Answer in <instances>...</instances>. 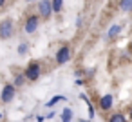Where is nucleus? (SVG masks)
Segmentation results:
<instances>
[{
  "label": "nucleus",
  "instance_id": "nucleus-1",
  "mask_svg": "<svg viewBox=\"0 0 132 122\" xmlns=\"http://www.w3.org/2000/svg\"><path fill=\"white\" fill-rule=\"evenodd\" d=\"M13 35H15V22H13V20L6 18V20L0 22V38H2V40H7V38H11Z\"/></svg>",
  "mask_w": 132,
  "mask_h": 122
},
{
  "label": "nucleus",
  "instance_id": "nucleus-2",
  "mask_svg": "<svg viewBox=\"0 0 132 122\" xmlns=\"http://www.w3.org/2000/svg\"><path fill=\"white\" fill-rule=\"evenodd\" d=\"M26 78L27 80H38L40 78V75H42V66L38 64V62H31L27 67H26Z\"/></svg>",
  "mask_w": 132,
  "mask_h": 122
},
{
  "label": "nucleus",
  "instance_id": "nucleus-3",
  "mask_svg": "<svg viewBox=\"0 0 132 122\" xmlns=\"http://www.w3.org/2000/svg\"><path fill=\"white\" fill-rule=\"evenodd\" d=\"M15 95H16V87L13 84H6L4 89H2V95H0V100L4 104H9V102H13Z\"/></svg>",
  "mask_w": 132,
  "mask_h": 122
},
{
  "label": "nucleus",
  "instance_id": "nucleus-4",
  "mask_svg": "<svg viewBox=\"0 0 132 122\" xmlns=\"http://www.w3.org/2000/svg\"><path fill=\"white\" fill-rule=\"evenodd\" d=\"M38 24H40V17L38 15H29L27 20H26V24H24V31L31 35V33H35L38 29Z\"/></svg>",
  "mask_w": 132,
  "mask_h": 122
},
{
  "label": "nucleus",
  "instance_id": "nucleus-5",
  "mask_svg": "<svg viewBox=\"0 0 132 122\" xmlns=\"http://www.w3.org/2000/svg\"><path fill=\"white\" fill-rule=\"evenodd\" d=\"M38 13H40L42 18H51V15H53L51 0H40L38 2Z\"/></svg>",
  "mask_w": 132,
  "mask_h": 122
},
{
  "label": "nucleus",
  "instance_id": "nucleus-6",
  "mask_svg": "<svg viewBox=\"0 0 132 122\" xmlns=\"http://www.w3.org/2000/svg\"><path fill=\"white\" fill-rule=\"evenodd\" d=\"M71 60V48L69 46H62L58 51H56V64H65Z\"/></svg>",
  "mask_w": 132,
  "mask_h": 122
},
{
  "label": "nucleus",
  "instance_id": "nucleus-7",
  "mask_svg": "<svg viewBox=\"0 0 132 122\" xmlns=\"http://www.w3.org/2000/svg\"><path fill=\"white\" fill-rule=\"evenodd\" d=\"M112 102H114L112 95H103V97L100 98V107H101L103 111H107V109H110V107H112Z\"/></svg>",
  "mask_w": 132,
  "mask_h": 122
},
{
  "label": "nucleus",
  "instance_id": "nucleus-8",
  "mask_svg": "<svg viewBox=\"0 0 132 122\" xmlns=\"http://www.w3.org/2000/svg\"><path fill=\"white\" fill-rule=\"evenodd\" d=\"M119 31H121V26H119V24H114V26L109 29V33H107V40H112L114 37H118Z\"/></svg>",
  "mask_w": 132,
  "mask_h": 122
},
{
  "label": "nucleus",
  "instance_id": "nucleus-9",
  "mask_svg": "<svg viewBox=\"0 0 132 122\" xmlns=\"http://www.w3.org/2000/svg\"><path fill=\"white\" fill-rule=\"evenodd\" d=\"M119 9H121V13H130L132 11V0H119Z\"/></svg>",
  "mask_w": 132,
  "mask_h": 122
},
{
  "label": "nucleus",
  "instance_id": "nucleus-10",
  "mask_svg": "<svg viewBox=\"0 0 132 122\" xmlns=\"http://www.w3.org/2000/svg\"><path fill=\"white\" fill-rule=\"evenodd\" d=\"M72 120V109L71 107H65L62 111V122H71Z\"/></svg>",
  "mask_w": 132,
  "mask_h": 122
},
{
  "label": "nucleus",
  "instance_id": "nucleus-11",
  "mask_svg": "<svg viewBox=\"0 0 132 122\" xmlns=\"http://www.w3.org/2000/svg\"><path fill=\"white\" fill-rule=\"evenodd\" d=\"M62 100H65V97H63V95H56V97H53L45 106H47V107H54V106H56L58 102H62Z\"/></svg>",
  "mask_w": 132,
  "mask_h": 122
},
{
  "label": "nucleus",
  "instance_id": "nucleus-12",
  "mask_svg": "<svg viewBox=\"0 0 132 122\" xmlns=\"http://www.w3.org/2000/svg\"><path fill=\"white\" fill-rule=\"evenodd\" d=\"M51 6H53V13H60L62 6H63V0H51Z\"/></svg>",
  "mask_w": 132,
  "mask_h": 122
},
{
  "label": "nucleus",
  "instance_id": "nucleus-13",
  "mask_svg": "<svg viewBox=\"0 0 132 122\" xmlns=\"http://www.w3.org/2000/svg\"><path fill=\"white\" fill-rule=\"evenodd\" d=\"M109 122H127V118H125L123 113H114V115L109 118Z\"/></svg>",
  "mask_w": 132,
  "mask_h": 122
},
{
  "label": "nucleus",
  "instance_id": "nucleus-14",
  "mask_svg": "<svg viewBox=\"0 0 132 122\" xmlns=\"http://www.w3.org/2000/svg\"><path fill=\"white\" fill-rule=\"evenodd\" d=\"M26 80H27V78H26V75H16V77H15V82H13V86H15V87H20V86H22Z\"/></svg>",
  "mask_w": 132,
  "mask_h": 122
},
{
  "label": "nucleus",
  "instance_id": "nucleus-15",
  "mask_svg": "<svg viewBox=\"0 0 132 122\" xmlns=\"http://www.w3.org/2000/svg\"><path fill=\"white\" fill-rule=\"evenodd\" d=\"M27 48H29V46H27L26 42H22V44L18 46V55H26V53H27Z\"/></svg>",
  "mask_w": 132,
  "mask_h": 122
},
{
  "label": "nucleus",
  "instance_id": "nucleus-16",
  "mask_svg": "<svg viewBox=\"0 0 132 122\" xmlns=\"http://www.w3.org/2000/svg\"><path fill=\"white\" fill-rule=\"evenodd\" d=\"M4 4H6V0H0V8H4Z\"/></svg>",
  "mask_w": 132,
  "mask_h": 122
},
{
  "label": "nucleus",
  "instance_id": "nucleus-17",
  "mask_svg": "<svg viewBox=\"0 0 132 122\" xmlns=\"http://www.w3.org/2000/svg\"><path fill=\"white\" fill-rule=\"evenodd\" d=\"M128 115H130V120H132V107H130V113H128Z\"/></svg>",
  "mask_w": 132,
  "mask_h": 122
},
{
  "label": "nucleus",
  "instance_id": "nucleus-18",
  "mask_svg": "<svg viewBox=\"0 0 132 122\" xmlns=\"http://www.w3.org/2000/svg\"><path fill=\"white\" fill-rule=\"evenodd\" d=\"M80 122H92V120H80Z\"/></svg>",
  "mask_w": 132,
  "mask_h": 122
},
{
  "label": "nucleus",
  "instance_id": "nucleus-19",
  "mask_svg": "<svg viewBox=\"0 0 132 122\" xmlns=\"http://www.w3.org/2000/svg\"><path fill=\"white\" fill-rule=\"evenodd\" d=\"M26 2H35V0H26Z\"/></svg>",
  "mask_w": 132,
  "mask_h": 122
},
{
  "label": "nucleus",
  "instance_id": "nucleus-20",
  "mask_svg": "<svg viewBox=\"0 0 132 122\" xmlns=\"http://www.w3.org/2000/svg\"><path fill=\"white\" fill-rule=\"evenodd\" d=\"M130 51H132V42H130Z\"/></svg>",
  "mask_w": 132,
  "mask_h": 122
},
{
  "label": "nucleus",
  "instance_id": "nucleus-21",
  "mask_svg": "<svg viewBox=\"0 0 132 122\" xmlns=\"http://www.w3.org/2000/svg\"><path fill=\"white\" fill-rule=\"evenodd\" d=\"M0 118H2V113H0Z\"/></svg>",
  "mask_w": 132,
  "mask_h": 122
}]
</instances>
